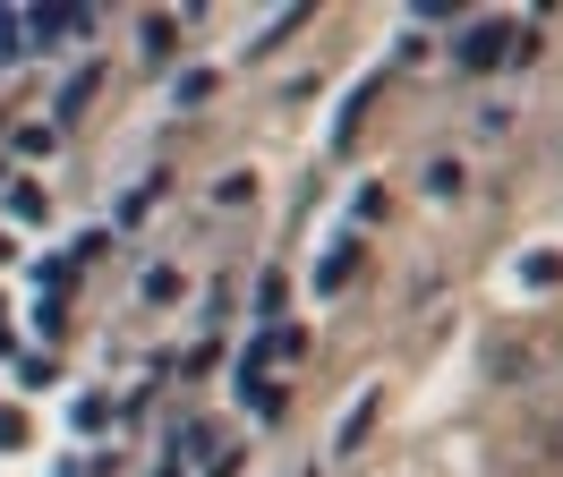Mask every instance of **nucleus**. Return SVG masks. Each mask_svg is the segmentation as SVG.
I'll list each match as a JSON object with an SVG mask.
<instances>
[{"instance_id":"nucleus-13","label":"nucleus","mask_w":563,"mask_h":477,"mask_svg":"<svg viewBox=\"0 0 563 477\" xmlns=\"http://www.w3.org/2000/svg\"><path fill=\"white\" fill-rule=\"evenodd\" d=\"M18 443H26V418H18V409H0V452H18Z\"/></svg>"},{"instance_id":"nucleus-11","label":"nucleus","mask_w":563,"mask_h":477,"mask_svg":"<svg viewBox=\"0 0 563 477\" xmlns=\"http://www.w3.org/2000/svg\"><path fill=\"white\" fill-rule=\"evenodd\" d=\"M427 188H435V197H453V188H461V163H453V154H444V163H427Z\"/></svg>"},{"instance_id":"nucleus-6","label":"nucleus","mask_w":563,"mask_h":477,"mask_svg":"<svg viewBox=\"0 0 563 477\" xmlns=\"http://www.w3.org/2000/svg\"><path fill=\"white\" fill-rule=\"evenodd\" d=\"M358 281V247L351 239H342V247H333V256H324V273H317V290H351Z\"/></svg>"},{"instance_id":"nucleus-9","label":"nucleus","mask_w":563,"mask_h":477,"mask_svg":"<svg viewBox=\"0 0 563 477\" xmlns=\"http://www.w3.org/2000/svg\"><path fill=\"white\" fill-rule=\"evenodd\" d=\"M461 9L470 0H419V26H461Z\"/></svg>"},{"instance_id":"nucleus-14","label":"nucleus","mask_w":563,"mask_h":477,"mask_svg":"<svg viewBox=\"0 0 563 477\" xmlns=\"http://www.w3.org/2000/svg\"><path fill=\"white\" fill-rule=\"evenodd\" d=\"M69 477H77V469H69Z\"/></svg>"},{"instance_id":"nucleus-4","label":"nucleus","mask_w":563,"mask_h":477,"mask_svg":"<svg viewBox=\"0 0 563 477\" xmlns=\"http://www.w3.org/2000/svg\"><path fill=\"white\" fill-rule=\"evenodd\" d=\"M521 281H529V290H555V281H563V247H529Z\"/></svg>"},{"instance_id":"nucleus-12","label":"nucleus","mask_w":563,"mask_h":477,"mask_svg":"<svg viewBox=\"0 0 563 477\" xmlns=\"http://www.w3.org/2000/svg\"><path fill=\"white\" fill-rule=\"evenodd\" d=\"M9 213H18V222H43V197H35V188H26V179L9 188Z\"/></svg>"},{"instance_id":"nucleus-5","label":"nucleus","mask_w":563,"mask_h":477,"mask_svg":"<svg viewBox=\"0 0 563 477\" xmlns=\"http://www.w3.org/2000/svg\"><path fill=\"white\" fill-rule=\"evenodd\" d=\"M95 77H103V68L86 60V68H77V77H69V86H60V102H52V111H60V120H77V111L95 102Z\"/></svg>"},{"instance_id":"nucleus-7","label":"nucleus","mask_w":563,"mask_h":477,"mask_svg":"<svg viewBox=\"0 0 563 477\" xmlns=\"http://www.w3.org/2000/svg\"><path fill=\"white\" fill-rule=\"evenodd\" d=\"M137 290H145V307H172L179 290H188V273H179V265H154V273L137 281Z\"/></svg>"},{"instance_id":"nucleus-1","label":"nucleus","mask_w":563,"mask_h":477,"mask_svg":"<svg viewBox=\"0 0 563 477\" xmlns=\"http://www.w3.org/2000/svg\"><path fill=\"white\" fill-rule=\"evenodd\" d=\"M538 52V34L512 26V18H470V26H453V60L470 68V77H495L504 60H529Z\"/></svg>"},{"instance_id":"nucleus-10","label":"nucleus","mask_w":563,"mask_h":477,"mask_svg":"<svg viewBox=\"0 0 563 477\" xmlns=\"http://www.w3.org/2000/svg\"><path fill=\"white\" fill-rule=\"evenodd\" d=\"M213 86H222V77H213V68H188V77H179V102H206Z\"/></svg>"},{"instance_id":"nucleus-2","label":"nucleus","mask_w":563,"mask_h":477,"mask_svg":"<svg viewBox=\"0 0 563 477\" xmlns=\"http://www.w3.org/2000/svg\"><path fill=\"white\" fill-rule=\"evenodd\" d=\"M69 34H95V9L86 0H43L26 18V43H69Z\"/></svg>"},{"instance_id":"nucleus-3","label":"nucleus","mask_w":563,"mask_h":477,"mask_svg":"<svg viewBox=\"0 0 563 477\" xmlns=\"http://www.w3.org/2000/svg\"><path fill=\"white\" fill-rule=\"evenodd\" d=\"M376 401H385V392H358V409L342 418V435H333V452H358V443H367V426H376Z\"/></svg>"},{"instance_id":"nucleus-8","label":"nucleus","mask_w":563,"mask_h":477,"mask_svg":"<svg viewBox=\"0 0 563 477\" xmlns=\"http://www.w3.org/2000/svg\"><path fill=\"white\" fill-rule=\"evenodd\" d=\"M18 52H35V43H26V18H18V9H0V60H18Z\"/></svg>"}]
</instances>
